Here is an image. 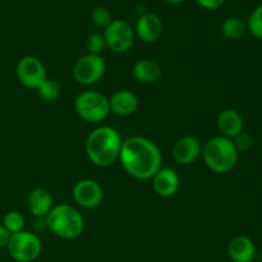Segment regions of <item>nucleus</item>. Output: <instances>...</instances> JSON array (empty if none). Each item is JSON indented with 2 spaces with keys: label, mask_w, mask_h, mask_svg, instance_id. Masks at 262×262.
<instances>
[{
  "label": "nucleus",
  "mask_w": 262,
  "mask_h": 262,
  "mask_svg": "<svg viewBox=\"0 0 262 262\" xmlns=\"http://www.w3.org/2000/svg\"><path fill=\"white\" fill-rule=\"evenodd\" d=\"M119 161L130 177L147 181L161 168L163 156L155 142L141 136H132L122 142Z\"/></svg>",
  "instance_id": "nucleus-1"
},
{
  "label": "nucleus",
  "mask_w": 262,
  "mask_h": 262,
  "mask_svg": "<svg viewBox=\"0 0 262 262\" xmlns=\"http://www.w3.org/2000/svg\"><path fill=\"white\" fill-rule=\"evenodd\" d=\"M122 137L115 128L101 125L89 135L86 140V155L94 165L107 168L119 160Z\"/></svg>",
  "instance_id": "nucleus-2"
},
{
  "label": "nucleus",
  "mask_w": 262,
  "mask_h": 262,
  "mask_svg": "<svg viewBox=\"0 0 262 262\" xmlns=\"http://www.w3.org/2000/svg\"><path fill=\"white\" fill-rule=\"evenodd\" d=\"M201 155L210 170L216 174H227L235 168L239 154L230 138L216 136L202 146Z\"/></svg>",
  "instance_id": "nucleus-3"
},
{
  "label": "nucleus",
  "mask_w": 262,
  "mask_h": 262,
  "mask_svg": "<svg viewBox=\"0 0 262 262\" xmlns=\"http://www.w3.org/2000/svg\"><path fill=\"white\" fill-rule=\"evenodd\" d=\"M46 228L61 239H76L83 233L84 220L76 207L68 204L54 205L45 217Z\"/></svg>",
  "instance_id": "nucleus-4"
},
{
  "label": "nucleus",
  "mask_w": 262,
  "mask_h": 262,
  "mask_svg": "<svg viewBox=\"0 0 262 262\" xmlns=\"http://www.w3.org/2000/svg\"><path fill=\"white\" fill-rule=\"evenodd\" d=\"M74 109L81 119L89 123L104 122L110 114L109 99L97 91H83L77 96Z\"/></svg>",
  "instance_id": "nucleus-5"
},
{
  "label": "nucleus",
  "mask_w": 262,
  "mask_h": 262,
  "mask_svg": "<svg viewBox=\"0 0 262 262\" xmlns=\"http://www.w3.org/2000/svg\"><path fill=\"white\" fill-rule=\"evenodd\" d=\"M10 257L17 262H33L42 251V243L35 233L22 230L10 235L7 246Z\"/></svg>",
  "instance_id": "nucleus-6"
},
{
  "label": "nucleus",
  "mask_w": 262,
  "mask_h": 262,
  "mask_svg": "<svg viewBox=\"0 0 262 262\" xmlns=\"http://www.w3.org/2000/svg\"><path fill=\"white\" fill-rule=\"evenodd\" d=\"M106 63L101 55L86 54L76 60L72 68L74 81L83 86H92L104 77Z\"/></svg>",
  "instance_id": "nucleus-7"
},
{
  "label": "nucleus",
  "mask_w": 262,
  "mask_h": 262,
  "mask_svg": "<svg viewBox=\"0 0 262 262\" xmlns=\"http://www.w3.org/2000/svg\"><path fill=\"white\" fill-rule=\"evenodd\" d=\"M106 48L113 53L124 54L135 42V31L128 22L123 19H113L104 32Z\"/></svg>",
  "instance_id": "nucleus-8"
},
{
  "label": "nucleus",
  "mask_w": 262,
  "mask_h": 262,
  "mask_svg": "<svg viewBox=\"0 0 262 262\" xmlns=\"http://www.w3.org/2000/svg\"><path fill=\"white\" fill-rule=\"evenodd\" d=\"M18 81L25 87L37 90L46 81V69L42 61L32 55L23 56L17 64Z\"/></svg>",
  "instance_id": "nucleus-9"
},
{
  "label": "nucleus",
  "mask_w": 262,
  "mask_h": 262,
  "mask_svg": "<svg viewBox=\"0 0 262 262\" xmlns=\"http://www.w3.org/2000/svg\"><path fill=\"white\" fill-rule=\"evenodd\" d=\"M73 199L83 209H95L102 202L104 192L94 179H81L73 187Z\"/></svg>",
  "instance_id": "nucleus-10"
},
{
  "label": "nucleus",
  "mask_w": 262,
  "mask_h": 262,
  "mask_svg": "<svg viewBox=\"0 0 262 262\" xmlns=\"http://www.w3.org/2000/svg\"><path fill=\"white\" fill-rule=\"evenodd\" d=\"M201 141L194 136H184L176 141L173 146V158L181 165H191L201 156Z\"/></svg>",
  "instance_id": "nucleus-11"
},
{
  "label": "nucleus",
  "mask_w": 262,
  "mask_h": 262,
  "mask_svg": "<svg viewBox=\"0 0 262 262\" xmlns=\"http://www.w3.org/2000/svg\"><path fill=\"white\" fill-rule=\"evenodd\" d=\"M136 36L146 43L155 42L163 33V22L155 13H143L136 23Z\"/></svg>",
  "instance_id": "nucleus-12"
},
{
  "label": "nucleus",
  "mask_w": 262,
  "mask_h": 262,
  "mask_svg": "<svg viewBox=\"0 0 262 262\" xmlns=\"http://www.w3.org/2000/svg\"><path fill=\"white\" fill-rule=\"evenodd\" d=\"M152 187L160 197H171L179 189V176L171 168H160L152 177Z\"/></svg>",
  "instance_id": "nucleus-13"
},
{
  "label": "nucleus",
  "mask_w": 262,
  "mask_h": 262,
  "mask_svg": "<svg viewBox=\"0 0 262 262\" xmlns=\"http://www.w3.org/2000/svg\"><path fill=\"white\" fill-rule=\"evenodd\" d=\"M27 207L37 219H45L54 207L53 197L45 188H33L27 196Z\"/></svg>",
  "instance_id": "nucleus-14"
},
{
  "label": "nucleus",
  "mask_w": 262,
  "mask_h": 262,
  "mask_svg": "<svg viewBox=\"0 0 262 262\" xmlns=\"http://www.w3.org/2000/svg\"><path fill=\"white\" fill-rule=\"evenodd\" d=\"M110 112L119 117H129L138 109V97L129 90L115 91L109 99Z\"/></svg>",
  "instance_id": "nucleus-15"
},
{
  "label": "nucleus",
  "mask_w": 262,
  "mask_h": 262,
  "mask_svg": "<svg viewBox=\"0 0 262 262\" xmlns=\"http://www.w3.org/2000/svg\"><path fill=\"white\" fill-rule=\"evenodd\" d=\"M217 129L223 137L233 140L243 132V118L235 109H224L217 115Z\"/></svg>",
  "instance_id": "nucleus-16"
},
{
  "label": "nucleus",
  "mask_w": 262,
  "mask_h": 262,
  "mask_svg": "<svg viewBox=\"0 0 262 262\" xmlns=\"http://www.w3.org/2000/svg\"><path fill=\"white\" fill-rule=\"evenodd\" d=\"M228 256L233 262H252L256 256L255 243L247 235H237L228 245Z\"/></svg>",
  "instance_id": "nucleus-17"
},
{
  "label": "nucleus",
  "mask_w": 262,
  "mask_h": 262,
  "mask_svg": "<svg viewBox=\"0 0 262 262\" xmlns=\"http://www.w3.org/2000/svg\"><path fill=\"white\" fill-rule=\"evenodd\" d=\"M133 77L140 83L152 84L160 79L163 71L161 67L152 59H140L133 66Z\"/></svg>",
  "instance_id": "nucleus-18"
},
{
  "label": "nucleus",
  "mask_w": 262,
  "mask_h": 262,
  "mask_svg": "<svg viewBox=\"0 0 262 262\" xmlns=\"http://www.w3.org/2000/svg\"><path fill=\"white\" fill-rule=\"evenodd\" d=\"M247 23L237 17L228 18L222 25V33L228 40H239L247 32Z\"/></svg>",
  "instance_id": "nucleus-19"
},
{
  "label": "nucleus",
  "mask_w": 262,
  "mask_h": 262,
  "mask_svg": "<svg viewBox=\"0 0 262 262\" xmlns=\"http://www.w3.org/2000/svg\"><path fill=\"white\" fill-rule=\"evenodd\" d=\"M25 224L26 219L22 215V212L15 211V210H12V211L7 212L3 217V227L10 233V234H15V233H19L22 230H25Z\"/></svg>",
  "instance_id": "nucleus-20"
},
{
  "label": "nucleus",
  "mask_w": 262,
  "mask_h": 262,
  "mask_svg": "<svg viewBox=\"0 0 262 262\" xmlns=\"http://www.w3.org/2000/svg\"><path fill=\"white\" fill-rule=\"evenodd\" d=\"M36 91H37L38 96L41 99L49 102L56 101L59 96H60V87H59V84L54 79L50 78H46V81Z\"/></svg>",
  "instance_id": "nucleus-21"
},
{
  "label": "nucleus",
  "mask_w": 262,
  "mask_h": 262,
  "mask_svg": "<svg viewBox=\"0 0 262 262\" xmlns=\"http://www.w3.org/2000/svg\"><path fill=\"white\" fill-rule=\"evenodd\" d=\"M90 18H91V22L94 23V26L99 28H106L113 22L112 13L104 7L94 8L91 14H90Z\"/></svg>",
  "instance_id": "nucleus-22"
},
{
  "label": "nucleus",
  "mask_w": 262,
  "mask_h": 262,
  "mask_svg": "<svg viewBox=\"0 0 262 262\" xmlns=\"http://www.w3.org/2000/svg\"><path fill=\"white\" fill-rule=\"evenodd\" d=\"M247 28L255 37L262 40V4L253 9L248 19Z\"/></svg>",
  "instance_id": "nucleus-23"
},
{
  "label": "nucleus",
  "mask_w": 262,
  "mask_h": 262,
  "mask_svg": "<svg viewBox=\"0 0 262 262\" xmlns=\"http://www.w3.org/2000/svg\"><path fill=\"white\" fill-rule=\"evenodd\" d=\"M106 48V42H105V37L101 33L94 32L86 38V49L89 54H94V55H100Z\"/></svg>",
  "instance_id": "nucleus-24"
},
{
  "label": "nucleus",
  "mask_w": 262,
  "mask_h": 262,
  "mask_svg": "<svg viewBox=\"0 0 262 262\" xmlns=\"http://www.w3.org/2000/svg\"><path fill=\"white\" fill-rule=\"evenodd\" d=\"M233 143H234L235 148H237L238 154L239 152H247L250 151L251 148L253 147V137L250 135V133H246V132H241L237 137L233 138Z\"/></svg>",
  "instance_id": "nucleus-25"
},
{
  "label": "nucleus",
  "mask_w": 262,
  "mask_h": 262,
  "mask_svg": "<svg viewBox=\"0 0 262 262\" xmlns=\"http://www.w3.org/2000/svg\"><path fill=\"white\" fill-rule=\"evenodd\" d=\"M197 4L200 7H202L204 9L207 10H215L219 9L223 4L225 3V0H196Z\"/></svg>",
  "instance_id": "nucleus-26"
},
{
  "label": "nucleus",
  "mask_w": 262,
  "mask_h": 262,
  "mask_svg": "<svg viewBox=\"0 0 262 262\" xmlns=\"http://www.w3.org/2000/svg\"><path fill=\"white\" fill-rule=\"evenodd\" d=\"M10 233L0 224V248H7L8 242L10 239Z\"/></svg>",
  "instance_id": "nucleus-27"
},
{
  "label": "nucleus",
  "mask_w": 262,
  "mask_h": 262,
  "mask_svg": "<svg viewBox=\"0 0 262 262\" xmlns=\"http://www.w3.org/2000/svg\"><path fill=\"white\" fill-rule=\"evenodd\" d=\"M165 2L170 3V4H181V3H183L184 0H165Z\"/></svg>",
  "instance_id": "nucleus-28"
}]
</instances>
